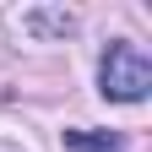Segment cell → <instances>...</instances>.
<instances>
[{
	"instance_id": "obj_1",
	"label": "cell",
	"mask_w": 152,
	"mask_h": 152,
	"mask_svg": "<svg viewBox=\"0 0 152 152\" xmlns=\"http://www.w3.org/2000/svg\"><path fill=\"white\" fill-rule=\"evenodd\" d=\"M98 92L114 103H141L152 92V60L141 44H125V38H114L98 60Z\"/></svg>"
},
{
	"instance_id": "obj_2",
	"label": "cell",
	"mask_w": 152,
	"mask_h": 152,
	"mask_svg": "<svg viewBox=\"0 0 152 152\" xmlns=\"http://www.w3.org/2000/svg\"><path fill=\"white\" fill-rule=\"evenodd\" d=\"M65 147H76V152H114L120 136L114 130H65Z\"/></svg>"
}]
</instances>
